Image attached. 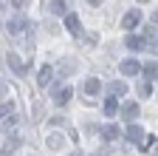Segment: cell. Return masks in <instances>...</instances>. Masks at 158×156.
I'll return each instance as SVG.
<instances>
[{"instance_id":"cell-9","label":"cell","mask_w":158,"mask_h":156,"mask_svg":"<svg viewBox=\"0 0 158 156\" xmlns=\"http://www.w3.org/2000/svg\"><path fill=\"white\" fill-rule=\"evenodd\" d=\"M65 145V133H59V131H54V133H48V148H54V150H59Z\"/></svg>"},{"instance_id":"cell-26","label":"cell","mask_w":158,"mask_h":156,"mask_svg":"<svg viewBox=\"0 0 158 156\" xmlns=\"http://www.w3.org/2000/svg\"><path fill=\"white\" fill-rule=\"evenodd\" d=\"M138 3H147V0H138Z\"/></svg>"},{"instance_id":"cell-24","label":"cell","mask_w":158,"mask_h":156,"mask_svg":"<svg viewBox=\"0 0 158 156\" xmlns=\"http://www.w3.org/2000/svg\"><path fill=\"white\" fill-rule=\"evenodd\" d=\"M152 23H155V26H158V9H155V11H152Z\"/></svg>"},{"instance_id":"cell-23","label":"cell","mask_w":158,"mask_h":156,"mask_svg":"<svg viewBox=\"0 0 158 156\" xmlns=\"http://www.w3.org/2000/svg\"><path fill=\"white\" fill-rule=\"evenodd\" d=\"M26 3H28V0H11V6H14V9H23Z\"/></svg>"},{"instance_id":"cell-2","label":"cell","mask_w":158,"mask_h":156,"mask_svg":"<svg viewBox=\"0 0 158 156\" xmlns=\"http://www.w3.org/2000/svg\"><path fill=\"white\" fill-rule=\"evenodd\" d=\"M138 111H141V108H138V102H124L118 114H122V119H135Z\"/></svg>"},{"instance_id":"cell-12","label":"cell","mask_w":158,"mask_h":156,"mask_svg":"<svg viewBox=\"0 0 158 156\" xmlns=\"http://www.w3.org/2000/svg\"><path fill=\"white\" fill-rule=\"evenodd\" d=\"M124 46H127V48H133V51H138V48H144L147 43H144V37H135V34H130L127 40H124Z\"/></svg>"},{"instance_id":"cell-6","label":"cell","mask_w":158,"mask_h":156,"mask_svg":"<svg viewBox=\"0 0 158 156\" xmlns=\"http://www.w3.org/2000/svg\"><path fill=\"white\" fill-rule=\"evenodd\" d=\"M51 74H54V68H51V65H43V68H40V77H37V85H40V88H48Z\"/></svg>"},{"instance_id":"cell-15","label":"cell","mask_w":158,"mask_h":156,"mask_svg":"<svg viewBox=\"0 0 158 156\" xmlns=\"http://www.w3.org/2000/svg\"><path fill=\"white\" fill-rule=\"evenodd\" d=\"M102 136H105L107 142H113V139H118V128H116V125H105V128H102Z\"/></svg>"},{"instance_id":"cell-18","label":"cell","mask_w":158,"mask_h":156,"mask_svg":"<svg viewBox=\"0 0 158 156\" xmlns=\"http://www.w3.org/2000/svg\"><path fill=\"white\" fill-rule=\"evenodd\" d=\"M144 77H147V80H155V77H158V63H147L144 65Z\"/></svg>"},{"instance_id":"cell-8","label":"cell","mask_w":158,"mask_h":156,"mask_svg":"<svg viewBox=\"0 0 158 156\" xmlns=\"http://www.w3.org/2000/svg\"><path fill=\"white\" fill-rule=\"evenodd\" d=\"M127 139L135 142V145H141V139H147V136H144V131L138 128V125H130V128H127Z\"/></svg>"},{"instance_id":"cell-5","label":"cell","mask_w":158,"mask_h":156,"mask_svg":"<svg viewBox=\"0 0 158 156\" xmlns=\"http://www.w3.org/2000/svg\"><path fill=\"white\" fill-rule=\"evenodd\" d=\"M17 145H20V136H17V133H6V136H3V156L11 153Z\"/></svg>"},{"instance_id":"cell-10","label":"cell","mask_w":158,"mask_h":156,"mask_svg":"<svg viewBox=\"0 0 158 156\" xmlns=\"http://www.w3.org/2000/svg\"><path fill=\"white\" fill-rule=\"evenodd\" d=\"M26 26H28L26 17H11V20H9V31H11V34H20Z\"/></svg>"},{"instance_id":"cell-7","label":"cell","mask_w":158,"mask_h":156,"mask_svg":"<svg viewBox=\"0 0 158 156\" xmlns=\"http://www.w3.org/2000/svg\"><path fill=\"white\" fill-rule=\"evenodd\" d=\"M65 29H68L71 34H82V23H79L76 14H68V17H65Z\"/></svg>"},{"instance_id":"cell-19","label":"cell","mask_w":158,"mask_h":156,"mask_svg":"<svg viewBox=\"0 0 158 156\" xmlns=\"http://www.w3.org/2000/svg\"><path fill=\"white\" fill-rule=\"evenodd\" d=\"M71 68H73V60H62V63H59V74H62V77H65Z\"/></svg>"},{"instance_id":"cell-27","label":"cell","mask_w":158,"mask_h":156,"mask_svg":"<svg viewBox=\"0 0 158 156\" xmlns=\"http://www.w3.org/2000/svg\"><path fill=\"white\" fill-rule=\"evenodd\" d=\"M99 156H105V153H99Z\"/></svg>"},{"instance_id":"cell-20","label":"cell","mask_w":158,"mask_h":156,"mask_svg":"<svg viewBox=\"0 0 158 156\" xmlns=\"http://www.w3.org/2000/svg\"><path fill=\"white\" fill-rule=\"evenodd\" d=\"M150 82H138V94H141V96H150Z\"/></svg>"},{"instance_id":"cell-11","label":"cell","mask_w":158,"mask_h":156,"mask_svg":"<svg viewBox=\"0 0 158 156\" xmlns=\"http://www.w3.org/2000/svg\"><path fill=\"white\" fill-rule=\"evenodd\" d=\"M107 94H110V96H124V94H127V85L118 82V80H113V82L107 85Z\"/></svg>"},{"instance_id":"cell-16","label":"cell","mask_w":158,"mask_h":156,"mask_svg":"<svg viewBox=\"0 0 158 156\" xmlns=\"http://www.w3.org/2000/svg\"><path fill=\"white\" fill-rule=\"evenodd\" d=\"M116 111H122V108H118V100H116V96H107V102H105V114L113 116Z\"/></svg>"},{"instance_id":"cell-3","label":"cell","mask_w":158,"mask_h":156,"mask_svg":"<svg viewBox=\"0 0 158 156\" xmlns=\"http://www.w3.org/2000/svg\"><path fill=\"white\" fill-rule=\"evenodd\" d=\"M118 71H122V74H127V77H133V74H138V71H141V63H138V60H124L122 65H118Z\"/></svg>"},{"instance_id":"cell-28","label":"cell","mask_w":158,"mask_h":156,"mask_svg":"<svg viewBox=\"0 0 158 156\" xmlns=\"http://www.w3.org/2000/svg\"><path fill=\"white\" fill-rule=\"evenodd\" d=\"M73 156H79V153H73Z\"/></svg>"},{"instance_id":"cell-22","label":"cell","mask_w":158,"mask_h":156,"mask_svg":"<svg viewBox=\"0 0 158 156\" xmlns=\"http://www.w3.org/2000/svg\"><path fill=\"white\" fill-rule=\"evenodd\" d=\"M14 122H17V116H14V114H11V116H3V128H11Z\"/></svg>"},{"instance_id":"cell-14","label":"cell","mask_w":158,"mask_h":156,"mask_svg":"<svg viewBox=\"0 0 158 156\" xmlns=\"http://www.w3.org/2000/svg\"><path fill=\"white\" fill-rule=\"evenodd\" d=\"M65 0H51V3H48V9H51V14H65ZM68 17V14H65Z\"/></svg>"},{"instance_id":"cell-21","label":"cell","mask_w":158,"mask_h":156,"mask_svg":"<svg viewBox=\"0 0 158 156\" xmlns=\"http://www.w3.org/2000/svg\"><path fill=\"white\" fill-rule=\"evenodd\" d=\"M152 145H155V136H147V139H144L141 145H138V148H141V150H150Z\"/></svg>"},{"instance_id":"cell-25","label":"cell","mask_w":158,"mask_h":156,"mask_svg":"<svg viewBox=\"0 0 158 156\" xmlns=\"http://www.w3.org/2000/svg\"><path fill=\"white\" fill-rule=\"evenodd\" d=\"M88 3H102V0H88Z\"/></svg>"},{"instance_id":"cell-13","label":"cell","mask_w":158,"mask_h":156,"mask_svg":"<svg viewBox=\"0 0 158 156\" xmlns=\"http://www.w3.org/2000/svg\"><path fill=\"white\" fill-rule=\"evenodd\" d=\"M71 96H73V94H71L68 88H59V91H56V96H54V102H56V105H68Z\"/></svg>"},{"instance_id":"cell-17","label":"cell","mask_w":158,"mask_h":156,"mask_svg":"<svg viewBox=\"0 0 158 156\" xmlns=\"http://www.w3.org/2000/svg\"><path fill=\"white\" fill-rule=\"evenodd\" d=\"M99 88H102V85H99V80H96V77L85 80V91H88V94H99Z\"/></svg>"},{"instance_id":"cell-4","label":"cell","mask_w":158,"mask_h":156,"mask_svg":"<svg viewBox=\"0 0 158 156\" xmlns=\"http://www.w3.org/2000/svg\"><path fill=\"white\" fill-rule=\"evenodd\" d=\"M6 63H9V68H11L14 74H23V71H26V65L20 63V57H17L14 51H9V54H6Z\"/></svg>"},{"instance_id":"cell-1","label":"cell","mask_w":158,"mask_h":156,"mask_svg":"<svg viewBox=\"0 0 158 156\" xmlns=\"http://www.w3.org/2000/svg\"><path fill=\"white\" fill-rule=\"evenodd\" d=\"M138 23H141V11H138V9H133V11H127L122 17V29H135Z\"/></svg>"}]
</instances>
